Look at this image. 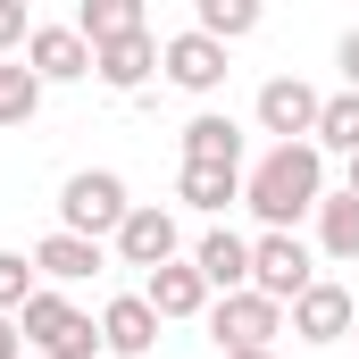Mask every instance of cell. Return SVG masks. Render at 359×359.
I'll list each match as a JSON object with an SVG mask.
<instances>
[{"label": "cell", "mask_w": 359, "mask_h": 359, "mask_svg": "<svg viewBox=\"0 0 359 359\" xmlns=\"http://www.w3.org/2000/svg\"><path fill=\"white\" fill-rule=\"evenodd\" d=\"M159 343V309L142 301V292H117L109 309H100V351H117V359H142Z\"/></svg>", "instance_id": "obj_13"}, {"label": "cell", "mask_w": 359, "mask_h": 359, "mask_svg": "<svg viewBox=\"0 0 359 359\" xmlns=\"http://www.w3.org/2000/svg\"><path fill=\"white\" fill-rule=\"evenodd\" d=\"M351 334H359V326H351Z\"/></svg>", "instance_id": "obj_29"}, {"label": "cell", "mask_w": 359, "mask_h": 359, "mask_svg": "<svg viewBox=\"0 0 359 359\" xmlns=\"http://www.w3.org/2000/svg\"><path fill=\"white\" fill-rule=\"evenodd\" d=\"M209 334H217L226 351H276L284 309H276L268 292H226V301H209Z\"/></svg>", "instance_id": "obj_5"}, {"label": "cell", "mask_w": 359, "mask_h": 359, "mask_svg": "<svg viewBox=\"0 0 359 359\" xmlns=\"http://www.w3.org/2000/svg\"><path fill=\"white\" fill-rule=\"evenodd\" d=\"M343 84L359 92V25H351V34H343Z\"/></svg>", "instance_id": "obj_25"}, {"label": "cell", "mask_w": 359, "mask_h": 359, "mask_svg": "<svg viewBox=\"0 0 359 359\" xmlns=\"http://www.w3.org/2000/svg\"><path fill=\"white\" fill-rule=\"evenodd\" d=\"M67 25L84 34L92 50H109V42H126V34H151V25H142V0H84Z\"/></svg>", "instance_id": "obj_17"}, {"label": "cell", "mask_w": 359, "mask_h": 359, "mask_svg": "<svg viewBox=\"0 0 359 359\" xmlns=\"http://www.w3.org/2000/svg\"><path fill=\"white\" fill-rule=\"evenodd\" d=\"M159 67H168V84L176 92H217L226 84V42H209V34H168L159 42Z\"/></svg>", "instance_id": "obj_8"}, {"label": "cell", "mask_w": 359, "mask_h": 359, "mask_svg": "<svg viewBox=\"0 0 359 359\" xmlns=\"http://www.w3.org/2000/svg\"><path fill=\"white\" fill-rule=\"evenodd\" d=\"M318 151H343V159H359V92H334V100L318 109Z\"/></svg>", "instance_id": "obj_21"}, {"label": "cell", "mask_w": 359, "mask_h": 359, "mask_svg": "<svg viewBox=\"0 0 359 359\" xmlns=\"http://www.w3.org/2000/svg\"><path fill=\"white\" fill-rule=\"evenodd\" d=\"M226 359H276V351H226Z\"/></svg>", "instance_id": "obj_27"}, {"label": "cell", "mask_w": 359, "mask_h": 359, "mask_svg": "<svg viewBox=\"0 0 359 359\" xmlns=\"http://www.w3.org/2000/svg\"><path fill=\"white\" fill-rule=\"evenodd\" d=\"M184 168H243V126L217 117V109H201L184 126Z\"/></svg>", "instance_id": "obj_15"}, {"label": "cell", "mask_w": 359, "mask_h": 359, "mask_svg": "<svg viewBox=\"0 0 359 359\" xmlns=\"http://www.w3.org/2000/svg\"><path fill=\"white\" fill-rule=\"evenodd\" d=\"M176 201H192V209H234L243 201V168H176Z\"/></svg>", "instance_id": "obj_18"}, {"label": "cell", "mask_w": 359, "mask_h": 359, "mask_svg": "<svg viewBox=\"0 0 359 359\" xmlns=\"http://www.w3.org/2000/svg\"><path fill=\"white\" fill-rule=\"evenodd\" d=\"M17 334H25L42 359H100V326H92L67 292H50V284L17 309Z\"/></svg>", "instance_id": "obj_3"}, {"label": "cell", "mask_w": 359, "mask_h": 359, "mask_svg": "<svg viewBox=\"0 0 359 359\" xmlns=\"http://www.w3.org/2000/svg\"><path fill=\"white\" fill-rule=\"evenodd\" d=\"M318 92L301 84V76H268L259 84V134H276V142H318Z\"/></svg>", "instance_id": "obj_6"}, {"label": "cell", "mask_w": 359, "mask_h": 359, "mask_svg": "<svg viewBox=\"0 0 359 359\" xmlns=\"http://www.w3.org/2000/svg\"><path fill=\"white\" fill-rule=\"evenodd\" d=\"M351 201H359V159H351Z\"/></svg>", "instance_id": "obj_28"}, {"label": "cell", "mask_w": 359, "mask_h": 359, "mask_svg": "<svg viewBox=\"0 0 359 359\" xmlns=\"http://www.w3.org/2000/svg\"><path fill=\"white\" fill-rule=\"evenodd\" d=\"M25 34H34V25H25V8H17V0H0V50H17Z\"/></svg>", "instance_id": "obj_24"}, {"label": "cell", "mask_w": 359, "mask_h": 359, "mask_svg": "<svg viewBox=\"0 0 359 359\" xmlns=\"http://www.w3.org/2000/svg\"><path fill=\"white\" fill-rule=\"evenodd\" d=\"M25 351V334H17V318H0V359H17Z\"/></svg>", "instance_id": "obj_26"}, {"label": "cell", "mask_w": 359, "mask_h": 359, "mask_svg": "<svg viewBox=\"0 0 359 359\" xmlns=\"http://www.w3.org/2000/svg\"><path fill=\"white\" fill-rule=\"evenodd\" d=\"M34 276H50V292L59 284H84V276H100V243H84V234H42L34 243Z\"/></svg>", "instance_id": "obj_16"}, {"label": "cell", "mask_w": 359, "mask_h": 359, "mask_svg": "<svg viewBox=\"0 0 359 359\" xmlns=\"http://www.w3.org/2000/svg\"><path fill=\"white\" fill-rule=\"evenodd\" d=\"M92 76H100L109 92H142L151 76H159V42H151V34H126V42L92 50Z\"/></svg>", "instance_id": "obj_14"}, {"label": "cell", "mask_w": 359, "mask_h": 359, "mask_svg": "<svg viewBox=\"0 0 359 359\" xmlns=\"http://www.w3.org/2000/svg\"><path fill=\"white\" fill-rule=\"evenodd\" d=\"M192 268H201V284L226 301V292H251V243L243 234H226V226H209L201 243H192Z\"/></svg>", "instance_id": "obj_11"}, {"label": "cell", "mask_w": 359, "mask_h": 359, "mask_svg": "<svg viewBox=\"0 0 359 359\" xmlns=\"http://www.w3.org/2000/svg\"><path fill=\"white\" fill-rule=\"evenodd\" d=\"M351 326H359V301L343 292V284H326V276L292 301V334H301V343H343Z\"/></svg>", "instance_id": "obj_10"}, {"label": "cell", "mask_w": 359, "mask_h": 359, "mask_svg": "<svg viewBox=\"0 0 359 359\" xmlns=\"http://www.w3.org/2000/svg\"><path fill=\"white\" fill-rule=\"evenodd\" d=\"M34 292H42L34 284V251H0V318H17Z\"/></svg>", "instance_id": "obj_23"}, {"label": "cell", "mask_w": 359, "mask_h": 359, "mask_svg": "<svg viewBox=\"0 0 359 359\" xmlns=\"http://www.w3.org/2000/svg\"><path fill=\"white\" fill-rule=\"evenodd\" d=\"M309 284H318V259H309L301 234H259L251 243V292H268L276 309H292Z\"/></svg>", "instance_id": "obj_4"}, {"label": "cell", "mask_w": 359, "mask_h": 359, "mask_svg": "<svg viewBox=\"0 0 359 359\" xmlns=\"http://www.w3.org/2000/svg\"><path fill=\"white\" fill-rule=\"evenodd\" d=\"M318 201H326V151L318 142H276L268 159L243 176V209L268 234H292L301 217H318Z\"/></svg>", "instance_id": "obj_1"}, {"label": "cell", "mask_w": 359, "mask_h": 359, "mask_svg": "<svg viewBox=\"0 0 359 359\" xmlns=\"http://www.w3.org/2000/svg\"><path fill=\"white\" fill-rule=\"evenodd\" d=\"M34 109H42V76L34 67H0V126L17 134V126H34Z\"/></svg>", "instance_id": "obj_22"}, {"label": "cell", "mask_w": 359, "mask_h": 359, "mask_svg": "<svg viewBox=\"0 0 359 359\" xmlns=\"http://www.w3.org/2000/svg\"><path fill=\"white\" fill-rule=\"evenodd\" d=\"M318 251L326 259H359V201L351 192H326L318 201Z\"/></svg>", "instance_id": "obj_19"}, {"label": "cell", "mask_w": 359, "mask_h": 359, "mask_svg": "<svg viewBox=\"0 0 359 359\" xmlns=\"http://www.w3.org/2000/svg\"><path fill=\"white\" fill-rule=\"evenodd\" d=\"M176 217H168V209H159V201H134V217H126V226H117V259H126V268H168V259H176Z\"/></svg>", "instance_id": "obj_9"}, {"label": "cell", "mask_w": 359, "mask_h": 359, "mask_svg": "<svg viewBox=\"0 0 359 359\" xmlns=\"http://www.w3.org/2000/svg\"><path fill=\"white\" fill-rule=\"evenodd\" d=\"M134 217V201H126V176H109V168H76V176L59 184V234H84V243H117V226Z\"/></svg>", "instance_id": "obj_2"}, {"label": "cell", "mask_w": 359, "mask_h": 359, "mask_svg": "<svg viewBox=\"0 0 359 359\" xmlns=\"http://www.w3.org/2000/svg\"><path fill=\"white\" fill-rule=\"evenodd\" d=\"M25 67L42 76V92L50 84H84L92 76V42L76 25H34V34H25Z\"/></svg>", "instance_id": "obj_7"}, {"label": "cell", "mask_w": 359, "mask_h": 359, "mask_svg": "<svg viewBox=\"0 0 359 359\" xmlns=\"http://www.w3.org/2000/svg\"><path fill=\"white\" fill-rule=\"evenodd\" d=\"M192 34L243 42V34H259V0H201V8H192Z\"/></svg>", "instance_id": "obj_20"}, {"label": "cell", "mask_w": 359, "mask_h": 359, "mask_svg": "<svg viewBox=\"0 0 359 359\" xmlns=\"http://www.w3.org/2000/svg\"><path fill=\"white\" fill-rule=\"evenodd\" d=\"M142 301L159 309V326H168V318H209V284H201V268H192V259L151 268V276H142Z\"/></svg>", "instance_id": "obj_12"}]
</instances>
